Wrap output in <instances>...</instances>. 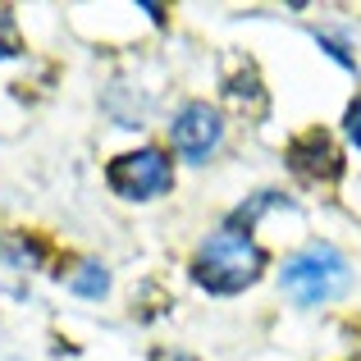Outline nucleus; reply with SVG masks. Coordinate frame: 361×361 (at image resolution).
I'll return each instance as SVG.
<instances>
[{
  "label": "nucleus",
  "mask_w": 361,
  "mask_h": 361,
  "mask_svg": "<svg viewBox=\"0 0 361 361\" xmlns=\"http://www.w3.org/2000/svg\"><path fill=\"white\" fill-rule=\"evenodd\" d=\"M169 137H174V151L183 160H206L215 147H220L224 123L206 101H188V106L174 115V123H169Z\"/></svg>",
  "instance_id": "20e7f679"
},
{
  "label": "nucleus",
  "mask_w": 361,
  "mask_h": 361,
  "mask_svg": "<svg viewBox=\"0 0 361 361\" xmlns=\"http://www.w3.org/2000/svg\"><path fill=\"white\" fill-rule=\"evenodd\" d=\"M106 183L119 197H128V202H147V197H160L174 188V165H169V156L160 147H142V151L110 160Z\"/></svg>",
  "instance_id": "7ed1b4c3"
},
{
  "label": "nucleus",
  "mask_w": 361,
  "mask_h": 361,
  "mask_svg": "<svg viewBox=\"0 0 361 361\" xmlns=\"http://www.w3.org/2000/svg\"><path fill=\"white\" fill-rule=\"evenodd\" d=\"M348 137H353L357 151H361V101H353V106H348Z\"/></svg>",
  "instance_id": "1a4fd4ad"
},
{
  "label": "nucleus",
  "mask_w": 361,
  "mask_h": 361,
  "mask_svg": "<svg viewBox=\"0 0 361 361\" xmlns=\"http://www.w3.org/2000/svg\"><path fill=\"white\" fill-rule=\"evenodd\" d=\"M224 101H229L238 115H252V119L265 115V87H261L252 64H238V69L224 78Z\"/></svg>",
  "instance_id": "423d86ee"
},
{
  "label": "nucleus",
  "mask_w": 361,
  "mask_h": 361,
  "mask_svg": "<svg viewBox=\"0 0 361 361\" xmlns=\"http://www.w3.org/2000/svg\"><path fill=\"white\" fill-rule=\"evenodd\" d=\"M69 288H73V293H82V298H101V293L110 288V274L101 270L97 261H82L78 270L69 274Z\"/></svg>",
  "instance_id": "0eeeda50"
},
{
  "label": "nucleus",
  "mask_w": 361,
  "mask_h": 361,
  "mask_svg": "<svg viewBox=\"0 0 361 361\" xmlns=\"http://www.w3.org/2000/svg\"><path fill=\"white\" fill-rule=\"evenodd\" d=\"M23 51V42H18V27H14V14H9L5 5H0V60H9V55Z\"/></svg>",
  "instance_id": "6e6552de"
},
{
  "label": "nucleus",
  "mask_w": 361,
  "mask_h": 361,
  "mask_svg": "<svg viewBox=\"0 0 361 361\" xmlns=\"http://www.w3.org/2000/svg\"><path fill=\"white\" fill-rule=\"evenodd\" d=\"M265 270V252L252 243V233L229 224V229L211 233L192 256V279L202 283L206 293H243L247 283H256Z\"/></svg>",
  "instance_id": "f257e3e1"
},
{
  "label": "nucleus",
  "mask_w": 361,
  "mask_h": 361,
  "mask_svg": "<svg viewBox=\"0 0 361 361\" xmlns=\"http://www.w3.org/2000/svg\"><path fill=\"white\" fill-rule=\"evenodd\" d=\"M288 165L298 178H307V183H334L338 174H343V156H338L334 137L320 128L302 133V137L288 142Z\"/></svg>",
  "instance_id": "39448f33"
},
{
  "label": "nucleus",
  "mask_w": 361,
  "mask_h": 361,
  "mask_svg": "<svg viewBox=\"0 0 361 361\" xmlns=\"http://www.w3.org/2000/svg\"><path fill=\"white\" fill-rule=\"evenodd\" d=\"M283 293H288L298 307H325V302H334L338 293L348 288V261L338 247L329 243H311L302 247L298 256H288L283 261Z\"/></svg>",
  "instance_id": "f03ea898"
}]
</instances>
